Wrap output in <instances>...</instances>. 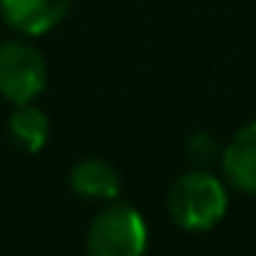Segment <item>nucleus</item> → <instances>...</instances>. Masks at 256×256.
<instances>
[{"label": "nucleus", "instance_id": "nucleus-5", "mask_svg": "<svg viewBox=\"0 0 256 256\" xmlns=\"http://www.w3.org/2000/svg\"><path fill=\"white\" fill-rule=\"evenodd\" d=\"M220 164L232 188L256 196V122H248L236 131L220 155Z\"/></svg>", "mask_w": 256, "mask_h": 256}, {"label": "nucleus", "instance_id": "nucleus-1", "mask_svg": "<svg viewBox=\"0 0 256 256\" xmlns=\"http://www.w3.org/2000/svg\"><path fill=\"white\" fill-rule=\"evenodd\" d=\"M167 208L182 230L206 232L226 214V188L218 176L206 170H194L176 179L167 196Z\"/></svg>", "mask_w": 256, "mask_h": 256}, {"label": "nucleus", "instance_id": "nucleus-7", "mask_svg": "<svg viewBox=\"0 0 256 256\" xmlns=\"http://www.w3.org/2000/svg\"><path fill=\"white\" fill-rule=\"evenodd\" d=\"M9 137L27 152H39L48 143V116L33 104H15L9 116Z\"/></svg>", "mask_w": 256, "mask_h": 256}, {"label": "nucleus", "instance_id": "nucleus-2", "mask_svg": "<svg viewBox=\"0 0 256 256\" xmlns=\"http://www.w3.org/2000/svg\"><path fill=\"white\" fill-rule=\"evenodd\" d=\"M146 224L126 202L104 206L86 230V256H143Z\"/></svg>", "mask_w": 256, "mask_h": 256}, {"label": "nucleus", "instance_id": "nucleus-4", "mask_svg": "<svg viewBox=\"0 0 256 256\" xmlns=\"http://www.w3.org/2000/svg\"><path fill=\"white\" fill-rule=\"evenodd\" d=\"M68 3L72 0H0V15L12 30L39 36L63 21Z\"/></svg>", "mask_w": 256, "mask_h": 256}, {"label": "nucleus", "instance_id": "nucleus-6", "mask_svg": "<svg viewBox=\"0 0 256 256\" xmlns=\"http://www.w3.org/2000/svg\"><path fill=\"white\" fill-rule=\"evenodd\" d=\"M68 185L78 196L86 200H116L120 196V176L102 158H84L72 167Z\"/></svg>", "mask_w": 256, "mask_h": 256}, {"label": "nucleus", "instance_id": "nucleus-3", "mask_svg": "<svg viewBox=\"0 0 256 256\" xmlns=\"http://www.w3.org/2000/svg\"><path fill=\"white\" fill-rule=\"evenodd\" d=\"M48 84V66L39 48L21 39L0 42V96L12 104H30Z\"/></svg>", "mask_w": 256, "mask_h": 256}, {"label": "nucleus", "instance_id": "nucleus-8", "mask_svg": "<svg viewBox=\"0 0 256 256\" xmlns=\"http://www.w3.org/2000/svg\"><path fill=\"white\" fill-rule=\"evenodd\" d=\"M214 152H218V143H214L208 134H194L191 140H188V158L200 161V164L212 161V158H214Z\"/></svg>", "mask_w": 256, "mask_h": 256}]
</instances>
